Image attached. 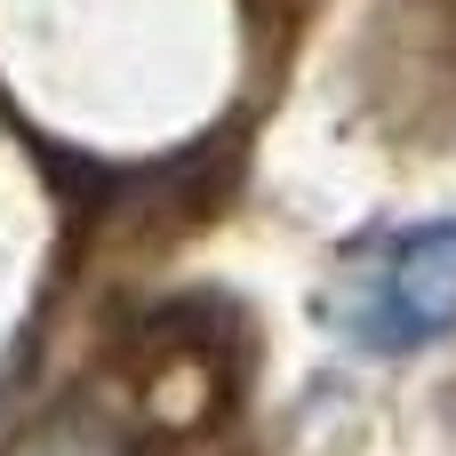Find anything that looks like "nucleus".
I'll return each mask as SVG.
<instances>
[{
  "instance_id": "nucleus-1",
  "label": "nucleus",
  "mask_w": 456,
  "mask_h": 456,
  "mask_svg": "<svg viewBox=\"0 0 456 456\" xmlns=\"http://www.w3.org/2000/svg\"><path fill=\"white\" fill-rule=\"evenodd\" d=\"M393 305H401V329H449L456 321V224H433L401 248Z\"/></svg>"
}]
</instances>
